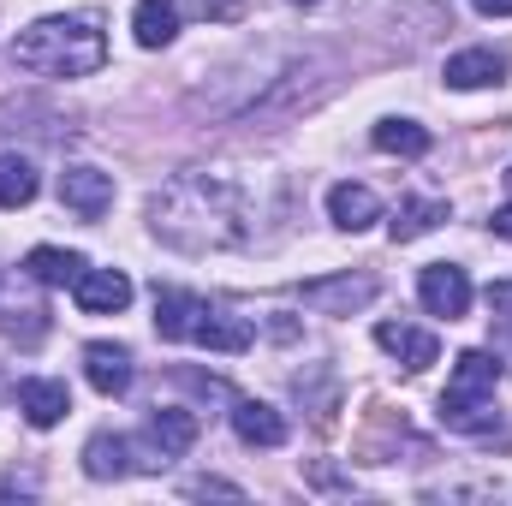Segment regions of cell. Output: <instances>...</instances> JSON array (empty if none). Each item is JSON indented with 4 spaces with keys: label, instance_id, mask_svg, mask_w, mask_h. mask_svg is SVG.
<instances>
[{
    "label": "cell",
    "instance_id": "obj_3",
    "mask_svg": "<svg viewBox=\"0 0 512 506\" xmlns=\"http://www.w3.org/2000/svg\"><path fill=\"white\" fill-rule=\"evenodd\" d=\"M417 298H423L429 316L459 322V316L471 310V274H465L459 262H429V268L417 274Z\"/></svg>",
    "mask_w": 512,
    "mask_h": 506
},
{
    "label": "cell",
    "instance_id": "obj_4",
    "mask_svg": "<svg viewBox=\"0 0 512 506\" xmlns=\"http://www.w3.org/2000/svg\"><path fill=\"white\" fill-rule=\"evenodd\" d=\"M376 280L370 274H328V280H304L298 286V298L310 304V310H322V316H352V310H364V304H376Z\"/></svg>",
    "mask_w": 512,
    "mask_h": 506
},
{
    "label": "cell",
    "instance_id": "obj_27",
    "mask_svg": "<svg viewBox=\"0 0 512 506\" xmlns=\"http://www.w3.org/2000/svg\"><path fill=\"white\" fill-rule=\"evenodd\" d=\"M483 18H512V0H471Z\"/></svg>",
    "mask_w": 512,
    "mask_h": 506
},
{
    "label": "cell",
    "instance_id": "obj_22",
    "mask_svg": "<svg viewBox=\"0 0 512 506\" xmlns=\"http://www.w3.org/2000/svg\"><path fill=\"white\" fill-rule=\"evenodd\" d=\"M36 203V167L24 155H0V209Z\"/></svg>",
    "mask_w": 512,
    "mask_h": 506
},
{
    "label": "cell",
    "instance_id": "obj_12",
    "mask_svg": "<svg viewBox=\"0 0 512 506\" xmlns=\"http://www.w3.org/2000/svg\"><path fill=\"white\" fill-rule=\"evenodd\" d=\"M328 221H334L340 233H364V227H376V221H382V203H376V191H370V185L340 179V185L328 191Z\"/></svg>",
    "mask_w": 512,
    "mask_h": 506
},
{
    "label": "cell",
    "instance_id": "obj_9",
    "mask_svg": "<svg viewBox=\"0 0 512 506\" xmlns=\"http://www.w3.org/2000/svg\"><path fill=\"white\" fill-rule=\"evenodd\" d=\"M84 376H90V387H96L102 399H120L131 387V352L114 346V340H90V346H84Z\"/></svg>",
    "mask_w": 512,
    "mask_h": 506
},
{
    "label": "cell",
    "instance_id": "obj_5",
    "mask_svg": "<svg viewBox=\"0 0 512 506\" xmlns=\"http://www.w3.org/2000/svg\"><path fill=\"white\" fill-rule=\"evenodd\" d=\"M60 203L78 221H102L114 209V173H102V167H66L60 173Z\"/></svg>",
    "mask_w": 512,
    "mask_h": 506
},
{
    "label": "cell",
    "instance_id": "obj_8",
    "mask_svg": "<svg viewBox=\"0 0 512 506\" xmlns=\"http://www.w3.org/2000/svg\"><path fill=\"white\" fill-rule=\"evenodd\" d=\"M376 346H382L387 358H399L411 376H423V370L441 358V340H435L429 328H411V322H382V328H376Z\"/></svg>",
    "mask_w": 512,
    "mask_h": 506
},
{
    "label": "cell",
    "instance_id": "obj_23",
    "mask_svg": "<svg viewBox=\"0 0 512 506\" xmlns=\"http://www.w3.org/2000/svg\"><path fill=\"white\" fill-rule=\"evenodd\" d=\"M370 143L382 155H423L429 149V131L417 126V120H382V126L370 131Z\"/></svg>",
    "mask_w": 512,
    "mask_h": 506
},
{
    "label": "cell",
    "instance_id": "obj_21",
    "mask_svg": "<svg viewBox=\"0 0 512 506\" xmlns=\"http://www.w3.org/2000/svg\"><path fill=\"white\" fill-rule=\"evenodd\" d=\"M447 387H459V393H495V387H501V358H495V352H477V346L459 352Z\"/></svg>",
    "mask_w": 512,
    "mask_h": 506
},
{
    "label": "cell",
    "instance_id": "obj_7",
    "mask_svg": "<svg viewBox=\"0 0 512 506\" xmlns=\"http://www.w3.org/2000/svg\"><path fill=\"white\" fill-rule=\"evenodd\" d=\"M191 441H197V411L161 405V411L149 417V471L167 465V459H179V453H191Z\"/></svg>",
    "mask_w": 512,
    "mask_h": 506
},
{
    "label": "cell",
    "instance_id": "obj_10",
    "mask_svg": "<svg viewBox=\"0 0 512 506\" xmlns=\"http://www.w3.org/2000/svg\"><path fill=\"white\" fill-rule=\"evenodd\" d=\"M18 411H24L30 429H54L72 411V393H66V381L30 376V381H18Z\"/></svg>",
    "mask_w": 512,
    "mask_h": 506
},
{
    "label": "cell",
    "instance_id": "obj_26",
    "mask_svg": "<svg viewBox=\"0 0 512 506\" xmlns=\"http://www.w3.org/2000/svg\"><path fill=\"white\" fill-rule=\"evenodd\" d=\"M489 227H495V239H507V245H512V203L495 209V221H489Z\"/></svg>",
    "mask_w": 512,
    "mask_h": 506
},
{
    "label": "cell",
    "instance_id": "obj_29",
    "mask_svg": "<svg viewBox=\"0 0 512 506\" xmlns=\"http://www.w3.org/2000/svg\"><path fill=\"white\" fill-rule=\"evenodd\" d=\"M507 185H512V173H507Z\"/></svg>",
    "mask_w": 512,
    "mask_h": 506
},
{
    "label": "cell",
    "instance_id": "obj_20",
    "mask_svg": "<svg viewBox=\"0 0 512 506\" xmlns=\"http://www.w3.org/2000/svg\"><path fill=\"white\" fill-rule=\"evenodd\" d=\"M84 268H90L84 256L60 251V245H36V251L24 256V274H30V280H42V286H72Z\"/></svg>",
    "mask_w": 512,
    "mask_h": 506
},
{
    "label": "cell",
    "instance_id": "obj_25",
    "mask_svg": "<svg viewBox=\"0 0 512 506\" xmlns=\"http://www.w3.org/2000/svg\"><path fill=\"white\" fill-rule=\"evenodd\" d=\"M191 495H227V501H239V483H221V477H197V483H191Z\"/></svg>",
    "mask_w": 512,
    "mask_h": 506
},
{
    "label": "cell",
    "instance_id": "obj_13",
    "mask_svg": "<svg viewBox=\"0 0 512 506\" xmlns=\"http://www.w3.org/2000/svg\"><path fill=\"white\" fill-rule=\"evenodd\" d=\"M191 340L197 346H209V352H251L256 328L245 316H227V310H215V304H203V316H197V328H191Z\"/></svg>",
    "mask_w": 512,
    "mask_h": 506
},
{
    "label": "cell",
    "instance_id": "obj_11",
    "mask_svg": "<svg viewBox=\"0 0 512 506\" xmlns=\"http://www.w3.org/2000/svg\"><path fill=\"white\" fill-rule=\"evenodd\" d=\"M441 78H447V90H489V84L507 78V54L501 48H465V54L447 60Z\"/></svg>",
    "mask_w": 512,
    "mask_h": 506
},
{
    "label": "cell",
    "instance_id": "obj_24",
    "mask_svg": "<svg viewBox=\"0 0 512 506\" xmlns=\"http://www.w3.org/2000/svg\"><path fill=\"white\" fill-rule=\"evenodd\" d=\"M489 310L501 316V328L512 334V280H495V286H489Z\"/></svg>",
    "mask_w": 512,
    "mask_h": 506
},
{
    "label": "cell",
    "instance_id": "obj_16",
    "mask_svg": "<svg viewBox=\"0 0 512 506\" xmlns=\"http://www.w3.org/2000/svg\"><path fill=\"white\" fill-rule=\"evenodd\" d=\"M197 316H203V298L197 292H179V286H161L155 292V334L161 340H191Z\"/></svg>",
    "mask_w": 512,
    "mask_h": 506
},
{
    "label": "cell",
    "instance_id": "obj_6",
    "mask_svg": "<svg viewBox=\"0 0 512 506\" xmlns=\"http://www.w3.org/2000/svg\"><path fill=\"white\" fill-rule=\"evenodd\" d=\"M72 298H78L84 316H120L131 304V280L120 268H84V274L72 280Z\"/></svg>",
    "mask_w": 512,
    "mask_h": 506
},
{
    "label": "cell",
    "instance_id": "obj_17",
    "mask_svg": "<svg viewBox=\"0 0 512 506\" xmlns=\"http://www.w3.org/2000/svg\"><path fill=\"white\" fill-rule=\"evenodd\" d=\"M131 36H137V48H167L179 36V6L173 0H137L131 6Z\"/></svg>",
    "mask_w": 512,
    "mask_h": 506
},
{
    "label": "cell",
    "instance_id": "obj_2",
    "mask_svg": "<svg viewBox=\"0 0 512 506\" xmlns=\"http://www.w3.org/2000/svg\"><path fill=\"white\" fill-rule=\"evenodd\" d=\"M12 60H18L24 72H36V78H90V72H102V60H108L102 18H90V12L36 18L30 30H18Z\"/></svg>",
    "mask_w": 512,
    "mask_h": 506
},
{
    "label": "cell",
    "instance_id": "obj_28",
    "mask_svg": "<svg viewBox=\"0 0 512 506\" xmlns=\"http://www.w3.org/2000/svg\"><path fill=\"white\" fill-rule=\"evenodd\" d=\"M292 6H316V0H292Z\"/></svg>",
    "mask_w": 512,
    "mask_h": 506
},
{
    "label": "cell",
    "instance_id": "obj_19",
    "mask_svg": "<svg viewBox=\"0 0 512 506\" xmlns=\"http://www.w3.org/2000/svg\"><path fill=\"white\" fill-rule=\"evenodd\" d=\"M131 465V441L126 435H90V447H84V477H96V483H114V477H126Z\"/></svg>",
    "mask_w": 512,
    "mask_h": 506
},
{
    "label": "cell",
    "instance_id": "obj_14",
    "mask_svg": "<svg viewBox=\"0 0 512 506\" xmlns=\"http://www.w3.org/2000/svg\"><path fill=\"white\" fill-rule=\"evenodd\" d=\"M441 423L459 429V435H489L495 429V393H459V387H447L441 393Z\"/></svg>",
    "mask_w": 512,
    "mask_h": 506
},
{
    "label": "cell",
    "instance_id": "obj_18",
    "mask_svg": "<svg viewBox=\"0 0 512 506\" xmlns=\"http://www.w3.org/2000/svg\"><path fill=\"white\" fill-rule=\"evenodd\" d=\"M441 221H447V203H441V197H411V203H399V209H393L387 233H393V245H411V239L435 233Z\"/></svg>",
    "mask_w": 512,
    "mask_h": 506
},
{
    "label": "cell",
    "instance_id": "obj_1",
    "mask_svg": "<svg viewBox=\"0 0 512 506\" xmlns=\"http://www.w3.org/2000/svg\"><path fill=\"white\" fill-rule=\"evenodd\" d=\"M149 227L173 251H233L251 239V203L227 173H179L149 197Z\"/></svg>",
    "mask_w": 512,
    "mask_h": 506
},
{
    "label": "cell",
    "instance_id": "obj_15",
    "mask_svg": "<svg viewBox=\"0 0 512 506\" xmlns=\"http://www.w3.org/2000/svg\"><path fill=\"white\" fill-rule=\"evenodd\" d=\"M233 435L245 447H280L286 441V417L262 399H233Z\"/></svg>",
    "mask_w": 512,
    "mask_h": 506
}]
</instances>
